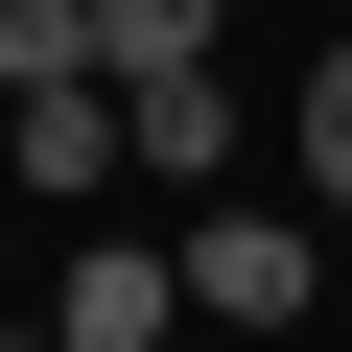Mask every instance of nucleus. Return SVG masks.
<instances>
[{"mask_svg": "<svg viewBox=\"0 0 352 352\" xmlns=\"http://www.w3.org/2000/svg\"><path fill=\"white\" fill-rule=\"evenodd\" d=\"M47 329H71V352H164V329H188V235H71Z\"/></svg>", "mask_w": 352, "mask_h": 352, "instance_id": "obj_1", "label": "nucleus"}, {"mask_svg": "<svg viewBox=\"0 0 352 352\" xmlns=\"http://www.w3.org/2000/svg\"><path fill=\"white\" fill-rule=\"evenodd\" d=\"M305 258H329L305 212H235V188H212V235H188V329H305Z\"/></svg>", "mask_w": 352, "mask_h": 352, "instance_id": "obj_2", "label": "nucleus"}, {"mask_svg": "<svg viewBox=\"0 0 352 352\" xmlns=\"http://www.w3.org/2000/svg\"><path fill=\"white\" fill-rule=\"evenodd\" d=\"M118 71H71V94H0V164H24V188H118Z\"/></svg>", "mask_w": 352, "mask_h": 352, "instance_id": "obj_3", "label": "nucleus"}, {"mask_svg": "<svg viewBox=\"0 0 352 352\" xmlns=\"http://www.w3.org/2000/svg\"><path fill=\"white\" fill-rule=\"evenodd\" d=\"M118 118H141L164 188H212V164H235V94H212V71H118Z\"/></svg>", "mask_w": 352, "mask_h": 352, "instance_id": "obj_4", "label": "nucleus"}, {"mask_svg": "<svg viewBox=\"0 0 352 352\" xmlns=\"http://www.w3.org/2000/svg\"><path fill=\"white\" fill-rule=\"evenodd\" d=\"M71 71H118L94 0H0V94H71Z\"/></svg>", "mask_w": 352, "mask_h": 352, "instance_id": "obj_5", "label": "nucleus"}, {"mask_svg": "<svg viewBox=\"0 0 352 352\" xmlns=\"http://www.w3.org/2000/svg\"><path fill=\"white\" fill-rule=\"evenodd\" d=\"M212 24H235V0H94V47H118V71H212Z\"/></svg>", "mask_w": 352, "mask_h": 352, "instance_id": "obj_6", "label": "nucleus"}, {"mask_svg": "<svg viewBox=\"0 0 352 352\" xmlns=\"http://www.w3.org/2000/svg\"><path fill=\"white\" fill-rule=\"evenodd\" d=\"M305 212H352V47L305 71Z\"/></svg>", "mask_w": 352, "mask_h": 352, "instance_id": "obj_7", "label": "nucleus"}, {"mask_svg": "<svg viewBox=\"0 0 352 352\" xmlns=\"http://www.w3.org/2000/svg\"><path fill=\"white\" fill-rule=\"evenodd\" d=\"M0 352H71V329H0Z\"/></svg>", "mask_w": 352, "mask_h": 352, "instance_id": "obj_8", "label": "nucleus"}]
</instances>
